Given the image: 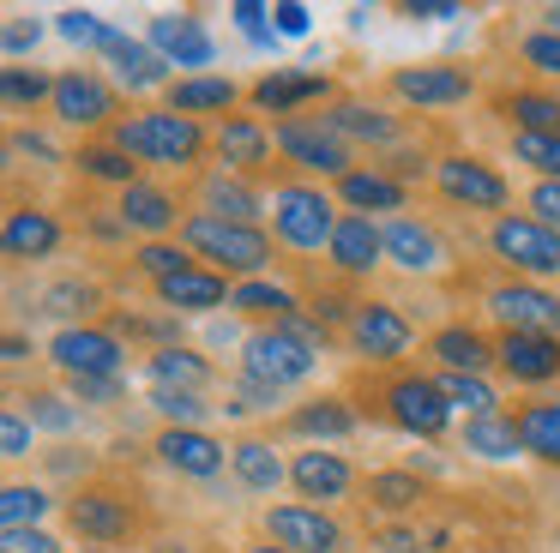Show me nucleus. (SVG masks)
Instances as JSON below:
<instances>
[{"label":"nucleus","mask_w":560,"mask_h":553,"mask_svg":"<svg viewBox=\"0 0 560 553\" xmlns=\"http://www.w3.org/2000/svg\"><path fill=\"white\" fill-rule=\"evenodd\" d=\"M362 385V409L380 415L386 427L416 433V439H440L452 427V403L440 397V385L428 373H386V379H355Z\"/></svg>","instance_id":"obj_1"},{"label":"nucleus","mask_w":560,"mask_h":553,"mask_svg":"<svg viewBox=\"0 0 560 553\" xmlns=\"http://www.w3.org/2000/svg\"><path fill=\"white\" fill-rule=\"evenodd\" d=\"M182 240L194 259H206L211 271L223 276H247V283H259V271L271 264V235L254 223H230V216H211V211H187L182 223Z\"/></svg>","instance_id":"obj_2"},{"label":"nucleus","mask_w":560,"mask_h":553,"mask_svg":"<svg viewBox=\"0 0 560 553\" xmlns=\"http://www.w3.org/2000/svg\"><path fill=\"white\" fill-rule=\"evenodd\" d=\"M109 144L127 156H145V163H170V168H194L199 156L211 151L206 127L187 115H170V108H158V115H127L109 127Z\"/></svg>","instance_id":"obj_3"},{"label":"nucleus","mask_w":560,"mask_h":553,"mask_svg":"<svg viewBox=\"0 0 560 553\" xmlns=\"http://www.w3.org/2000/svg\"><path fill=\"white\" fill-rule=\"evenodd\" d=\"M338 223H343L338 204H331L326 192L314 187V180H283V187L271 192V235H278L290 252H319V247H331Z\"/></svg>","instance_id":"obj_4"},{"label":"nucleus","mask_w":560,"mask_h":553,"mask_svg":"<svg viewBox=\"0 0 560 553\" xmlns=\"http://www.w3.org/2000/svg\"><path fill=\"white\" fill-rule=\"evenodd\" d=\"M67 529L91 548H115V541L139 536V499L127 487H109V481H91V487H73L61 505Z\"/></svg>","instance_id":"obj_5"},{"label":"nucleus","mask_w":560,"mask_h":553,"mask_svg":"<svg viewBox=\"0 0 560 553\" xmlns=\"http://www.w3.org/2000/svg\"><path fill=\"white\" fill-rule=\"evenodd\" d=\"M343 343H350L368 367H392L398 355H410L416 325L404 319L392 301H355L350 319H343Z\"/></svg>","instance_id":"obj_6"},{"label":"nucleus","mask_w":560,"mask_h":553,"mask_svg":"<svg viewBox=\"0 0 560 553\" xmlns=\"http://www.w3.org/2000/svg\"><path fill=\"white\" fill-rule=\"evenodd\" d=\"M314 367H319V349L307 343V337H295V331H254L247 349H242V373L259 379V385H271V391L314 379Z\"/></svg>","instance_id":"obj_7"},{"label":"nucleus","mask_w":560,"mask_h":553,"mask_svg":"<svg viewBox=\"0 0 560 553\" xmlns=\"http://www.w3.org/2000/svg\"><path fill=\"white\" fill-rule=\"evenodd\" d=\"M488 247H494L500 264H512L524 276H560V235L548 223H536V216L500 211L494 228H488Z\"/></svg>","instance_id":"obj_8"},{"label":"nucleus","mask_w":560,"mask_h":553,"mask_svg":"<svg viewBox=\"0 0 560 553\" xmlns=\"http://www.w3.org/2000/svg\"><path fill=\"white\" fill-rule=\"evenodd\" d=\"M259 529H266V541L283 553H343L350 548V529L331 511H319V505H266Z\"/></svg>","instance_id":"obj_9"},{"label":"nucleus","mask_w":560,"mask_h":553,"mask_svg":"<svg viewBox=\"0 0 560 553\" xmlns=\"http://www.w3.org/2000/svg\"><path fill=\"white\" fill-rule=\"evenodd\" d=\"M386 91L398 103H416V108H458L476 96V79L458 60H422V67H392Z\"/></svg>","instance_id":"obj_10"},{"label":"nucleus","mask_w":560,"mask_h":553,"mask_svg":"<svg viewBox=\"0 0 560 553\" xmlns=\"http://www.w3.org/2000/svg\"><path fill=\"white\" fill-rule=\"evenodd\" d=\"M49 361L67 373V379H121V337L103 331V325H67L49 343Z\"/></svg>","instance_id":"obj_11"},{"label":"nucleus","mask_w":560,"mask_h":553,"mask_svg":"<svg viewBox=\"0 0 560 553\" xmlns=\"http://www.w3.org/2000/svg\"><path fill=\"white\" fill-rule=\"evenodd\" d=\"M434 180H440V192H446L452 204H464V211H500V204L512 199L506 175H500L494 163H482V156H464V151L440 156Z\"/></svg>","instance_id":"obj_12"},{"label":"nucleus","mask_w":560,"mask_h":553,"mask_svg":"<svg viewBox=\"0 0 560 553\" xmlns=\"http://www.w3.org/2000/svg\"><path fill=\"white\" fill-rule=\"evenodd\" d=\"M271 139H278L283 163H295L302 175H331V180L350 175V144L338 132H326L319 120H278Z\"/></svg>","instance_id":"obj_13"},{"label":"nucleus","mask_w":560,"mask_h":553,"mask_svg":"<svg viewBox=\"0 0 560 553\" xmlns=\"http://www.w3.org/2000/svg\"><path fill=\"white\" fill-rule=\"evenodd\" d=\"M488 313L500 319V331H536V337H560V295L536 283H494L488 289Z\"/></svg>","instance_id":"obj_14"},{"label":"nucleus","mask_w":560,"mask_h":553,"mask_svg":"<svg viewBox=\"0 0 560 553\" xmlns=\"http://www.w3.org/2000/svg\"><path fill=\"white\" fill-rule=\"evenodd\" d=\"M49 103H55V120H61V127H79V132L103 127V120L115 115V91L97 79V72H85V67L61 72ZM109 127H115V120H109Z\"/></svg>","instance_id":"obj_15"},{"label":"nucleus","mask_w":560,"mask_h":553,"mask_svg":"<svg viewBox=\"0 0 560 553\" xmlns=\"http://www.w3.org/2000/svg\"><path fill=\"white\" fill-rule=\"evenodd\" d=\"M494 361L506 367V379H518V385H548V379H560V337L500 331L494 337Z\"/></svg>","instance_id":"obj_16"},{"label":"nucleus","mask_w":560,"mask_h":553,"mask_svg":"<svg viewBox=\"0 0 560 553\" xmlns=\"http://www.w3.org/2000/svg\"><path fill=\"white\" fill-rule=\"evenodd\" d=\"M211 151H218V163L230 168V175L242 180H259L271 168V132L259 127L254 115H230L218 127V139H211Z\"/></svg>","instance_id":"obj_17"},{"label":"nucleus","mask_w":560,"mask_h":553,"mask_svg":"<svg viewBox=\"0 0 560 553\" xmlns=\"http://www.w3.org/2000/svg\"><path fill=\"white\" fill-rule=\"evenodd\" d=\"M151 451H158L163 463L175 469V475H194V481L218 475V469H223V457H230V451H223V439H211L206 427H163Z\"/></svg>","instance_id":"obj_18"},{"label":"nucleus","mask_w":560,"mask_h":553,"mask_svg":"<svg viewBox=\"0 0 560 553\" xmlns=\"http://www.w3.org/2000/svg\"><path fill=\"white\" fill-rule=\"evenodd\" d=\"M326 259H331V271H338V276H368L380 259H386V235H380L362 211H350L338 223V235H331Z\"/></svg>","instance_id":"obj_19"},{"label":"nucleus","mask_w":560,"mask_h":553,"mask_svg":"<svg viewBox=\"0 0 560 553\" xmlns=\"http://www.w3.org/2000/svg\"><path fill=\"white\" fill-rule=\"evenodd\" d=\"M61 240H67V228L55 223L49 211H31V204L7 211V228H0V247H7V259H13V264L49 259V252L61 247Z\"/></svg>","instance_id":"obj_20"},{"label":"nucleus","mask_w":560,"mask_h":553,"mask_svg":"<svg viewBox=\"0 0 560 553\" xmlns=\"http://www.w3.org/2000/svg\"><path fill=\"white\" fill-rule=\"evenodd\" d=\"M151 289H158V301L170 313H211V307H230V301H235L230 276L211 271V264H194V271L170 276V283H151Z\"/></svg>","instance_id":"obj_21"},{"label":"nucleus","mask_w":560,"mask_h":553,"mask_svg":"<svg viewBox=\"0 0 560 553\" xmlns=\"http://www.w3.org/2000/svg\"><path fill=\"white\" fill-rule=\"evenodd\" d=\"M115 216H121L127 228H139V235H170V228H182L187 223V211L175 204V192H163V187H127V192H115Z\"/></svg>","instance_id":"obj_22"},{"label":"nucleus","mask_w":560,"mask_h":553,"mask_svg":"<svg viewBox=\"0 0 560 553\" xmlns=\"http://www.w3.org/2000/svg\"><path fill=\"white\" fill-rule=\"evenodd\" d=\"M290 487L302 493L307 505H314V499H343V493L355 487V469L343 463L338 451H319V445H314V451H295V463H290Z\"/></svg>","instance_id":"obj_23"},{"label":"nucleus","mask_w":560,"mask_h":553,"mask_svg":"<svg viewBox=\"0 0 560 553\" xmlns=\"http://www.w3.org/2000/svg\"><path fill=\"white\" fill-rule=\"evenodd\" d=\"M151 43H158L163 60H175V67H211V55H218L211 31L194 12H163V19H151Z\"/></svg>","instance_id":"obj_24"},{"label":"nucleus","mask_w":560,"mask_h":553,"mask_svg":"<svg viewBox=\"0 0 560 553\" xmlns=\"http://www.w3.org/2000/svg\"><path fill=\"white\" fill-rule=\"evenodd\" d=\"M278 433H290V439H350L355 409H350V397H307V403H295L278 421Z\"/></svg>","instance_id":"obj_25"},{"label":"nucleus","mask_w":560,"mask_h":553,"mask_svg":"<svg viewBox=\"0 0 560 553\" xmlns=\"http://www.w3.org/2000/svg\"><path fill=\"white\" fill-rule=\"evenodd\" d=\"M506 415H512V427H518L524 451H530L536 463L560 469V403L555 397H524V403L506 409Z\"/></svg>","instance_id":"obj_26"},{"label":"nucleus","mask_w":560,"mask_h":553,"mask_svg":"<svg viewBox=\"0 0 560 553\" xmlns=\"http://www.w3.org/2000/svg\"><path fill=\"white\" fill-rule=\"evenodd\" d=\"M380 235H386V259L398 264V271H410V276L440 271V259H446V252H440V235L428 223H416V216H392Z\"/></svg>","instance_id":"obj_27"},{"label":"nucleus","mask_w":560,"mask_h":553,"mask_svg":"<svg viewBox=\"0 0 560 553\" xmlns=\"http://www.w3.org/2000/svg\"><path fill=\"white\" fill-rule=\"evenodd\" d=\"M362 499H368V511L404 517V523H410V517L428 505V481L410 475V469H374V475L362 481Z\"/></svg>","instance_id":"obj_28"},{"label":"nucleus","mask_w":560,"mask_h":553,"mask_svg":"<svg viewBox=\"0 0 560 553\" xmlns=\"http://www.w3.org/2000/svg\"><path fill=\"white\" fill-rule=\"evenodd\" d=\"M235 313H247V319H259V331H295V325L307 319V307L290 295V289L278 283H235Z\"/></svg>","instance_id":"obj_29"},{"label":"nucleus","mask_w":560,"mask_h":553,"mask_svg":"<svg viewBox=\"0 0 560 553\" xmlns=\"http://www.w3.org/2000/svg\"><path fill=\"white\" fill-rule=\"evenodd\" d=\"M235 96H242V84L223 79V72H194V79H175L170 91H163V108L170 115H218V108H230Z\"/></svg>","instance_id":"obj_30"},{"label":"nucleus","mask_w":560,"mask_h":553,"mask_svg":"<svg viewBox=\"0 0 560 553\" xmlns=\"http://www.w3.org/2000/svg\"><path fill=\"white\" fill-rule=\"evenodd\" d=\"M199 211H211V216H230V223H254L266 204H259V187L254 180H242V175H230V168H211L206 180H199Z\"/></svg>","instance_id":"obj_31"},{"label":"nucleus","mask_w":560,"mask_h":553,"mask_svg":"<svg viewBox=\"0 0 560 553\" xmlns=\"http://www.w3.org/2000/svg\"><path fill=\"white\" fill-rule=\"evenodd\" d=\"M145 379H151V391H206L211 385V361L206 355H194V349H151V361H145Z\"/></svg>","instance_id":"obj_32"},{"label":"nucleus","mask_w":560,"mask_h":553,"mask_svg":"<svg viewBox=\"0 0 560 553\" xmlns=\"http://www.w3.org/2000/svg\"><path fill=\"white\" fill-rule=\"evenodd\" d=\"M247 96H254L259 108H271V115H295L302 103L331 96V79H319V72H266Z\"/></svg>","instance_id":"obj_33"},{"label":"nucleus","mask_w":560,"mask_h":553,"mask_svg":"<svg viewBox=\"0 0 560 553\" xmlns=\"http://www.w3.org/2000/svg\"><path fill=\"white\" fill-rule=\"evenodd\" d=\"M428 355L440 361V373H482L494 361V343L470 325H446V331L428 337Z\"/></svg>","instance_id":"obj_34"},{"label":"nucleus","mask_w":560,"mask_h":553,"mask_svg":"<svg viewBox=\"0 0 560 553\" xmlns=\"http://www.w3.org/2000/svg\"><path fill=\"white\" fill-rule=\"evenodd\" d=\"M230 469H235V481H242L247 493H271L290 469L278 463V451H271V439H259V433H247V439H235L230 445Z\"/></svg>","instance_id":"obj_35"},{"label":"nucleus","mask_w":560,"mask_h":553,"mask_svg":"<svg viewBox=\"0 0 560 553\" xmlns=\"http://www.w3.org/2000/svg\"><path fill=\"white\" fill-rule=\"evenodd\" d=\"M319 127L326 132H338V139H374V144H392L398 139V120L392 115H380V108H368V103H331L326 115H319Z\"/></svg>","instance_id":"obj_36"},{"label":"nucleus","mask_w":560,"mask_h":553,"mask_svg":"<svg viewBox=\"0 0 560 553\" xmlns=\"http://www.w3.org/2000/svg\"><path fill=\"white\" fill-rule=\"evenodd\" d=\"M338 199L350 204V211H398L404 204V187L386 175V168H350V175L338 180Z\"/></svg>","instance_id":"obj_37"},{"label":"nucleus","mask_w":560,"mask_h":553,"mask_svg":"<svg viewBox=\"0 0 560 553\" xmlns=\"http://www.w3.org/2000/svg\"><path fill=\"white\" fill-rule=\"evenodd\" d=\"M103 55L115 60V72H121V79L133 84V91L158 84V79H163V67H170L163 55H151L145 43H133V36H121V31H109V36H103Z\"/></svg>","instance_id":"obj_38"},{"label":"nucleus","mask_w":560,"mask_h":553,"mask_svg":"<svg viewBox=\"0 0 560 553\" xmlns=\"http://www.w3.org/2000/svg\"><path fill=\"white\" fill-rule=\"evenodd\" d=\"M494 108L518 132H560V96H548V91H506V96H494Z\"/></svg>","instance_id":"obj_39"},{"label":"nucleus","mask_w":560,"mask_h":553,"mask_svg":"<svg viewBox=\"0 0 560 553\" xmlns=\"http://www.w3.org/2000/svg\"><path fill=\"white\" fill-rule=\"evenodd\" d=\"M464 451L488 457V463H506V457L524 451V439L512 427V415H482V421H464Z\"/></svg>","instance_id":"obj_40"},{"label":"nucleus","mask_w":560,"mask_h":553,"mask_svg":"<svg viewBox=\"0 0 560 553\" xmlns=\"http://www.w3.org/2000/svg\"><path fill=\"white\" fill-rule=\"evenodd\" d=\"M440 397H446L452 409H464L470 421H482V415H500V397H494V385L482 379V373H440Z\"/></svg>","instance_id":"obj_41"},{"label":"nucleus","mask_w":560,"mask_h":553,"mask_svg":"<svg viewBox=\"0 0 560 553\" xmlns=\"http://www.w3.org/2000/svg\"><path fill=\"white\" fill-rule=\"evenodd\" d=\"M73 163H79V175L109 180V187H121V192H127V187H139V163H133L127 151H115L109 139H103V144H79Z\"/></svg>","instance_id":"obj_42"},{"label":"nucleus","mask_w":560,"mask_h":553,"mask_svg":"<svg viewBox=\"0 0 560 553\" xmlns=\"http://www.w3.org/2000/svg\"><path fill=\"white\" fill-rule=\"evenodd\" d=\"M43 511H49V487H37V481H7L0 487V523L7 529H37Z\"/></svg>","instance_id":"obj_43"},{"label":"nucleus","mask_w":560,"mask_h":553,"mask_svg":"<svg viewBox=\"0 0 560 553\" xmlns=\"http://www.w3.org/2000/svg\"><path fill=\"white\" fill-rule=\"evenodd\" d=\"M133 264H139V271H145L151 276V283H170V276H182V271H194V252H187L182 247V240H145V247H139L133 252Z\"/></svg>","instance_id":"obj_44"},{"label":"nucleus","mask_w":560,"mask_h":553,"mask_svg":"<svg viewBox=\"0 0 560 553\" xmlns=\"http://www.w3.org/2000/svg\"><path fill=\"white\" fill-rule=\"evenodd\" d=\"M103 307V289L97 283H79V276H67V283H55L49 295H43V313H55V319H85V313Z\"/></svg>","instance_id":"obj_45"},{"label":"nucleus","mask_w":560,"mask_h":553,"mask_svg":"<svg viewBox=\"0 0 560 553\" xmlns=\"http://www.w3.org/2000/svg\"><path fill=\"white\" fill-rule=\"evenodd\" d=\"M512 156L542 180H560V132H512Z\"/></svg>","instance_id":"obj_46"},{"label":"nucleus","mask_w":560,"mask_h":553,"mask_svg":"<svg viewBox=\"0 0 560 553\" xmlns=\"http://www.w3.org/2000/svg\"><path fill=\"white\" fill-rule=\"evenodd\" d=\"M0 96H7V108H31V103H43V96H55V79L25 72V67H7L0 72Z\"/></svg>","instance_id":"obj_47"},{"label":"nucleus","mask_w":560,"mask_h":553,"mask_svg":"<svg viewBox=\"0 0 560 553\" xmlns=\"http://www.w3.org/2000/svg\"><path fill=\"white\" fill-rule=\"evenodd\" d=\"M151 409H158L170 427H199L206 421V397H194V391H151Z\"/></svg>","instance_id":"obj_48"},{"label":"nucleus","mask_w":560,"mask_h":553,"mask_svg":"<svg viewBox=\"0 0 560 553\" xmlns=\"http://www.w3.org/2000/svg\"><path fill=\"white\" fill-rule=\"evenodd\" d=\"M518 55L530 60L536 72H548V79H560V31H536L518 43Z\"/></svg>","instance_id":"obj_49"},{"label":"nucleus","mask_w":560,"mask_h":553,"mask_svg":"<svg viewBox=\"0 0 560 553\" xmlns=\"http://www.w3.org/2000/svg\"><path fill=\"white\" fill-rule=\"evenodd\" d=\"M55 31H61L67 43H79V48H103L109 24H97V12H61V19H55Z\"/></svg>","instance_id":"obj_50"},{"label":"nucleus","mask_w":560,"mask_h":553,"mask_svg":"<svg viewBox=\"0 0 560 553\" xmlns=\"http://www.w3.org/2000/svg\"><path fill=\"white\" fill-rule=\"evenodd\" d=\"M31 421H37V427H49V433H67L79 421V409H67L55 391H31Z\"/></svg>","instance_id":"obj_51"},{"label":"nucleus","mask_w":560,"mask_h":553,"mask_svg":"<svg viewBox=\"0 0 560 553\" xmlns=\"http://www.w3.org/2000/svg\"><path fill=\"white\" fill-rule=\"evenodd\" d=\"M271 403H278V391H271V385H259V379H247V373H242V379H235V391H230V403H223V409H230V415H254V409H271Z\"/></svg>","instance_id":"obj_52"},{"label":"nucleus","mask_w":560,"mask_h":553,"mask_svg":"<svg viewBox=\"0 0 560 553\" xmlns=\"http://www.w3.org/2000/svg\"><path fill=\"white\" fill-rule=\"evenodd\" d=\"M0 457H7V463L31 457V421L19 415V409H7V415H0Z\"/></svg>","instance_id":"obj_53"},{"label":"nucleus","mask_w":560,"mask_h":553,"mask_svg":"<svg viewBox=\"0 0 560 553\" xmlns=\"http://www.w3.org/2000/svg\"><path fill=\"white\" fill-rule=\"evenodd\" d=\"M530 216L560 235V180H536V187H530Z\"/></svg>","instance_id":"obj_54"},{"label":"nucleus","mask_w":560,"mask_h":553,"mask_svg":"<svg viewBox=\"0 0 560 553\" xmlns=\"http://www.w3.org/2000/svg\"><path fill=\"white\" fill-rule=\"evenodd\" d=\"M0 553H61V541L43 536V529H7V536H0Z\"/></svg>","instance_id":"obj_55"},{"label":"nucleus","mask_w":560,"mask_h":553,"mask_svg":"<svg viewBox=\"0 0 560 553\" xmlns=\"http://www.w3.org/2000/svg\"><path fill=\"white\" fill-rule=\"evenodd\" d=\"M73 385V397H91V403H115V397H121V379H67Z\"/></svg>","instance_id":"obj_56"},{"label":"nucleus","mask_w":560,"mask_h":553,"mask_svg":"<svg viewBox=\"0 0 560 553\" xmlns=\"http://www.w3.org/2000/svg\"><path fill=\"white\" fill-rule=\"evenodd\" d=\"M271 19H278V31H283V36H307V24H314V19H307V7H295V0L271 7Z\"/></svg>","instance_id":"obj_57"},{"label":"nucleus","mask_w":560,"mask_h":553,"mask_svg":"<svg viewBox=\"0 0 560 553\" xmlns=\"http://www.w3.org/2000/svg\"><path fill=\"white\" fill-rule=\"evenodd\" d=\"M410 19H464V7H452V0H410Z\"/></svg>","instance_id":"obj_58"},{"label":"nucleus","mask_w":560,"mask_h":553,"mask_svg":"<svg viewBox=\"0 0 560 553\" xmlns=\"http://www.w3.org/2000/svg\"><path fill=\"white\" fill-rule=\"evenodd\" d=\"M25 48H37V24L13 19V24H7V55H25Z\"/></svg>","instance_id":"obj_59"},{"label":"nucleus","mask_w":560,"mask_h":553,"mask_svg":"<svg viewBox=\"0 0 560 553\" xmlns=\"http://www.w3.org/2000/svg\"><path fill=\"white\" fill-rule=\"evenodd\" d=\"M235 19H242L247 36H266V19H271V12H266V7H235Z\"/></svg>","instance_id":"obj_60"},{"label":"nucleus","mask_w":560,"mask_h":553,"mask_svg":"<svg viewBox=\"0 0 560 553\" xmlns=\"http://www.w3.org/2000/svg\"><path fill=\"white\" fill-rule=\"evenodd\" d=\"M31 355V343H25V337H19V331H7V361H13V367H19V361H25Z\"/></svg>","instance_id":"obj_61"},{"label":"nucleus","mask_w":560,"mask_h":553,"mask_svg":"<svg viewBox=\"0 0 560 553\" xmlns=\"http://www.w3.org/2000/svg\"><path fill=\"white\" fill-rule=\"evenodd\" d=\"M242 553H283V548H242Z\"/></svg>","instance_id":"obj_62"},{"label":"nucleus","mask_w":560,"mask_h":553,"mask_svg":"<svg viewBox=\"0 0 560 553\" xmlns=\"http://www.w3.org/2000/svg\"><path fill=\"white\" fill-rule=\"evenodd\" d=\"M482 553H506V548H482Z\"/></svg>","instance_id":"obj_63"},{"label":"nucleus","mask_w":560,"mask_h":553,"mask_svg":"<svg viewBox=\"0 0 560 553\" xmlns=\"http://www.w3.org/2000/svg\"><path fill=\"white\" fill-rule=\"evenodd\" d=\"M85 553H103V548H85Z\"/></svg>","instance_id":"obj_64"}]
</instances>
